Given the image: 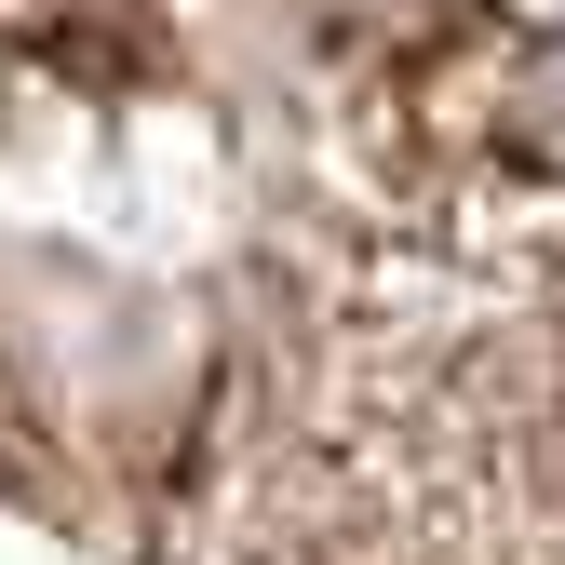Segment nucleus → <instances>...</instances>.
<instances>
[{
  "label": "nucleus",
  "mask_w": 565,
  "mask_h": 565,
  "mask_svg": "<svg viewBox=\"0 0 565 565\" xmlns=\"http://www.w3.org/2000/svg\"><path fill=\"white\" fill-rule=\"evenodd\" d=\"M512 149H525V162H565V41L539 54V82H525V108H512Z\"/></svg>",
  "instance_id": "nucleus-1"
}]
</instances>
